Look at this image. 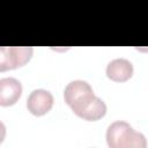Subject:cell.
I'll return each mask as SVG.
<instances>
[{
  "label": "cell",
  "mask_w": 148,
  "mask_h": 148,
  "mask_svg": "<svg viewBox=\"0 0 148 148\" xmlns=\"http://www.w3.org/2000/svg\"><path fill=\"white\" fill-rule=\"evenodd\" d=\"M31 56V46H2L0 49V71L21 67L30 60Z\"/></svg>",
  "instance_id": "7a4b0ae2"
},
{
  "label": "cell",
  "mask_w": 148,
  "mask_h": 148,
  "mask_svg": "<svg viewBox=\"0 0 148 148\" xmlns=\"http://www.w3.org/2000/svg\"><path fill=\"white\" fill-rule=\"evenodd\" d=\"M53 105V96L45 89H35L30 92L27 99L28 111L35 116L47 113Z\"/></svg>",
  "instance_id": "277c9868"
},
{
  "label": "cell",
  "mask_w": 148,
  "mask_h": 148,
  "mask_svg": "<svg viewBox=\"0 0 148 148\" xmlns=\"http://www.w3.org/2000/svg\"><path fill=\"white\" fill-rule=\"evenodd\" d=\"M80 118H83L89 121H95L101 119L106 113V104L97 96H92L86 103H83L80 108L73 111Z\"/></svg>",
  "instance_id": "5b68a950"
},
{
  "label": "cell",
  "mask_w": 148,
  "mask_h": 148,
  "mask_svg": "<svg viewBox=\"0 0 148 148\" xmlns=\"http://www.w3.org/2000/svg\"><path fill=\"white\" fill-rule=\"evenodd\" d=\"M92 96H94L92 88L87 81L83 80L71 81L64 90V99L72 108L73 111L83 103H86Z\"/></svg>",
  "instance_id": "3957f363"
},
{
  "label": "cell",
  "mask_w": 148,
  "mask_h": 148,
  "mask_svg": "<svg viewBox=\"0 0 148 148\" xmlns=\"http://www.w3.org/2000/svg\"><path fill=\"white\" fill-rule=\"evenodd\" d=\"M22 95V84L15 77H3L0 80V104L2 106L13 105Z\"/></svg>",
  "instance_id": "8992f818"
},
{
  "label": "cell",
  "mask_w": 148,
  "mask_h": 148,
  "mask_svg": "<svg viewBox=\"0 0 148 148\" xmlns=\"http://www.w3.org/2000/svg\"><path fill=\"white\" fill-rule=\"evenodd\" d=\"M133 75V65L125 58L111 60L106 66V76L114 82H125Z\"/></svg>",
  "instance_id": "52a82bcc"
},
{
  "label": "cell",
  "mask_w": 148,
  "mask_h": 148,
  "mask_svg": "<svg viewBox=\"0 0 148 148\" xmlns=\"http://www.w3.org/2000/svg\"><path fill=\"white\" fill-rule=\"evenodd\" d=\"M106 141L111 148H145L147 146L145 135L123 120H117L108 127Z\"/></svg>",
  "instance_id": "6da1fadb"
}]
</instances>
